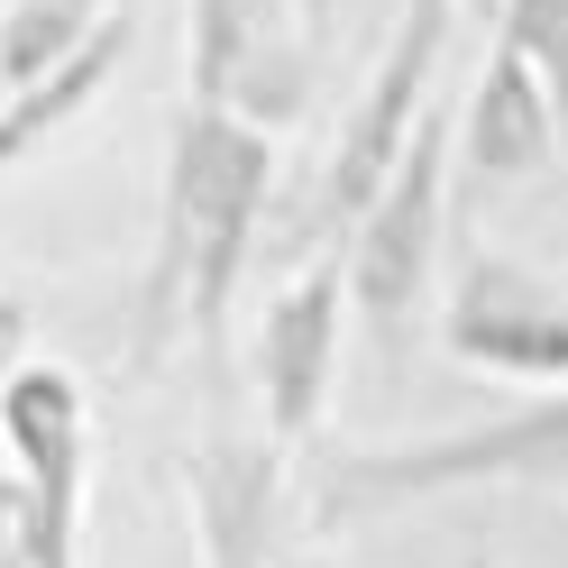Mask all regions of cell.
<instances>
[{
	"label": "cell",
	"instance_id": "6da1fadb",
	"mask_svg": "<svg viewBox=\"0 0 568 568\" xmlns=\"http://www.w3.org/2000/svg\"><path fill=\"white\" fill-rule=\"evenodd\" d=\"M266 230H275V138L211 111V101H184L165 120L156 247H148V275H138V348L129 358L156 367L174 339L221 348Z\"/></svg>",
	"mask_w": 568,
	"mask_h": 568
},
{
	"label": "cell",
	"instance_id": "7a4b0ae2",
	"mask_svg": "<svg viewBox=\"0 0 568 568\" xmlns=\"http://www.w3.org/2000/svg\"><path fill=\"white\" fill-rule=\"evenodd\" d=\"M449 28H458V0H404V19H395V38L376 47L358 101L339 111V138L322 148V165H312V184L294 193V211L275 221L284 266H322V257H339V247L358 239V221L376 211V193L395 184V165L413 156L422 120H432V74L449 55Z\"/></svg>",
	"mask_w": 568,
	"mask_h": 568
},
{
	"label": "cell",
	"instance_id": "3957f363",
	"mask_svg": "<svg viewBox=\"0 0 568 568\" xmlns=\"http://www.w3.org/2000/svg\"><path fill=\"white\" fill-rule=\"evenodd\" d=\"M486 486H568V385L541 404H514L495 422L458 432L385 440V449H339L312 486V531H358L385 514L440 505V495H486Z\"/></svg>",
	"mask_w": 568,
	"mask_h": 568
},
{
	"label": "cell",
	"instance_id": "277c9868",
	"mask_svg": "<svg viewBox=\"0 0 568 568\" xmlns=\"http://www.w3.org/2000/svg\"><path fill=\"white\" fill-rule=\"evenodd\" d=\"M449 165H458V120L432 111V120H422V138H413V156L395 165V184H385L376 211L358 221V239L339 247L348 322L367 331V348H376V367H385V376H404V367H413L422 312H432V284H440Z\"/></svg>",
	"mask_w": 568,
	"mask_h": 568
},
{
	"label": "cell",
	"instance_id": "5b68a950",
	"mask_svg": "<svg viewBox=\"0 0 568 568\" xmlns=\"http://www.w3.org/2000/svg\"><path fill=\"white\" fill-rule=\"evenodd\" d=\"M0 449L28 486L19 568H83V495H92V395L74 367L28 358L0 385Z\"/></svg>",
	"mask_w": 568,
	"mask_h": 568
},
{
	"label": "cell",
	"instance_id": "8992f818",
	"mask_svg": "<svg viewBox=\"0 0 568 568\" xmlns=\"http://www.w3.org/2000/svg\"><path fill=\"white\" fill-rule=\"evenodd\" d=\"M322 83L303 0H193L184 10V101H211L247 129H294Z\"/></svg>",
	"mask_w": 568,
	"mask_h": 568
},
{
	"label": "cell",
	"instance_id": "52a82bcc",
	"mask_svg": "<svg viewBox=\"0 0 568 568\" xmlns=\"http://www.w3.org/2000/svg\"><path fill=\"white\" fill-rule=\"evenodd\" d=\"M440 348L468 376H505L531 395L568 385V303L514 257H477L440 303Z\"/></svg>",
	"mask_w": 568,
	"mask_h": 568
},
{
	"label": "cell",
	"instance_id": "ba28073f",
	"mask_svg": "<svg viewBox=\"0 0 568 568\" xmlns=\"http://www.w3.org/2000/svg\"><path fill=\"white\" fill-rule=\"evenodd\" d=\"M339 331H348V275H339V257L294 266L275 284V303L257 322V348H247L275 449H303L312 432H322L331 385H339Z\"/></svg>",
	"mask_w": 568,
	"mask_h": 568
},
{
	"label": "cell",
	"instance_id": "9c48e42d",
	"mask_svg": "<svg viewBox=\"0 0 568 568\" xmlns=\"http://www.w3.org/2000/svg\"><path fill=\"white\" fill-rule=\"evenodd\" d=\"M284 468H294V449H275L266 432L257 440H202V449L174 458L202 568H294Z\"/></svg>",
	"mask_w": 568,
	"mask_h": 568
},
{
	"label": "cell",
	"instance_id": "30bf717a",
	"mask_svg": "<svg viewBox=\"0 0 568 568\" xmlns=\"http://www.w3.org/2000/svg\"><path fill=\"white\" fill-rule=\"evenodd\" d=\"M559 156H568V129H559L550 83L531 74L523 47L495 38L468 101H458V165H468L486 193H514V184H541Z\"/></svg>",
	"mask_w": 568,
	"mask_h": 568
},
{
	"label": "cell",
	"instance_id": "8fae6325",
	"mask_svg": "<svg viewBox=\"0 0 568 568\" xmlns=\"http://www.w3.org/2000/svg\"><path fill=\"white\" fill-rule=\"evenodd\" d=\"M129 47H138V19L111 10V28H101V38H92L74 64H55L47 83H19V92H10V111H0V174H19L38 148H55V138L74 129L101 92H111V74L129 64Z\"/></svg>",
	"mask_w": 568,
	"mask_h": 568
},
{
	"label": "cell",
	"instance_id": "7c38bea8",
	"mask_svg": "<svg viewBox=\"0 0 568 568\" xmlns=\"http://www.w3.org/2000/svg\"><path fill=\"white\" fill-rule=\"evenodd\" d=\"M101 28H111V0H0V64L19 83H47L55 64H74Z\"/></svg>",
	"mask_w": 568,
	"mask_h": 568
},
{
	"label": "cell",
	"instance_id": "4fadbf2b",
	"mask_svg": "<svg viewBox=\"0 0 568 568\" xmlns=\"http://www.w3.org/2000/svg\"><path fill=\"white\" fill-rule=\"evenodd\" d=\"M495 38L531 55V74L550 83L559 129H568V0H495Z\"/></svg>",
	"mask_w": 568,
	"mask_h": 568
},
{
	"label": "cell",
	"instance_id": "5bb4252c",
	"mask_svg": "<svg viewBox=\"0 0 568 568\" xmlns=\"http://www.w3.org/2000/svg\"><path fill=\"white\" fill-rule=\"evenodd\" d=\"M19 348H28V303L10 294V284H0V385H10L28 358H19Z\"/></svg>",
	"mask_w": 568,
	"mask_h": 568
},
{
	"label": "cell",
	"instance_id": "9a60e30c",
	"mask_svg": "<svg viewBox=\"0 0 568 568\" xmlns=\"http://www.w3.org/2000/svg\"><path fill=\"white\" fill-rule=\"evenodd\" d=\"M19 523H28V486L19 468H0V568H19Z\"/></svg>",
	"mask_w": 568,
	"mask_h": 568
},
{
	"label": "cell",
	"instance_id": "2e32d148",
	"mask_svg": "<svg viewBox=\"0 0 568 568\" xmlns=\"http://www.w3.org/2000/svg\"><path fill=\"white\" fill-rule=\"evenodd\" d=\"M339 19H348V0H303V28H312V47H331V38H339Z\"/></svg>",
	"mask_w": 568,
	"mask_h": 568
},
{
	"label": "cell",
	"instance_id": "e0dca14e",
	"mask_svg": "<svg viewBox=\"0 0 568 568\" xmlns=\"http://www.w3.org/2000/svg\"><path fill=\"white\" fill-rule=\"evenodd\" d=\"M458 10H477V19H495V0H458Z\"/></svg>",
	"mask_w": 568,
	"mask_h": 568
},
{
	"label": "cell",
	"instance_id": "ac0fdd59",
	"mask_svg": "<svg viewBox=\"0 0 568 568\" xmlns=\"http://www.w3.org/2000/svg\"><path fill=\"white\" fill-rule=\"evenodd\" d=\"M0 111H10V64H0Z\"/></svg>",
	"mask_w": 568,
	"mask_h": 568
}]
</instances>
